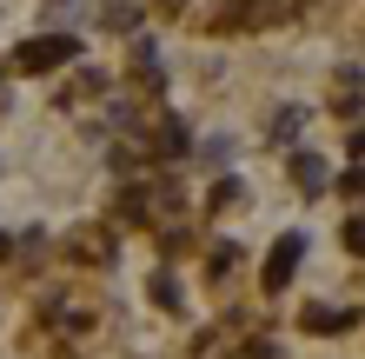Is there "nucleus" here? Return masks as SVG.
Wrapping results in <instances>:
<instances>
[{
	"instance_id": "obj_1",
	"label": "nucleus",
	"mask_w": 365,
	"mask_h": 359,
	"mask_svg": "<svg viewBox=\"0 0 365 359\" xmlns=\"http://www.w3.org/2000/svg\"><path fill=\"white\" fill-rule=\"evenodd\" d=\"M73 54H80L73 34H47V40H27V47L14 54V67H20V74H53V67H67Z\"/></svg>"
},
{
	"instance_id": "obj_6",
	"label": "nucleus",
	"mask_w": 365,
	"mask_h": 359,
	"mask_svg": "<svg viewBox=\"0 0 365 359\" xmlns=\"http://www.w3.org/2000/svg\"><path fill=\"white\" fill-rule=\"evenodd\" d=\"M299 120H306V113H299V107H286V113L272 120V140H299Z\"/></svg>"
},
{
	"instance_id": "obj_8",
	"label": "nucleus",
	"mask_w": 365,
	"mask_h": 359,
	"mask_svg": "<svg viewBox=\"0 0 365 359\" xmlns=\"http://www.w3.org/2000/svg\"><path fill=\"white\" fill-rule=\"evenodd\" d=\"M346 246H352V253H365V213H359V220L346 226Z\"/></svg>"
},
{
	"instance_id": "obj_5",
	"label": "nucleus",
	"mask_w": 365,
	"mask_h": 359,
	"mask_svg": "<svg viewBox=\"0 0 365 359\" xmlns=\"http://www.w3.org/2000/svg\"><path fill=\"white\" fill-rule=\"evenodd\" d=\"M100 14H106V27H133V20H140L133 0H100Z\"/></svg>"
},
{
	"instance_id": "obj_2",
	"label": "nucleus",
	"mask_w": 365,
	"mask_h": 359,
	"mask_svg": "<svg viewBox=\"0 0 365 359\" xmlns=\"http://www.w3.org/2000/svg\"><path fill=\"white\" fill-rule=\"evenodd\" d=\"M299 253H306V240H299V233H286V240H279V246L266 253V286H286V280H292Z\"/></svg>"
},
{
	"instance_id": "obj_9",
	"label": "nucleus",
	"mask_w": 365,
	"mask_h": 359,
	"mask_svg": "<svg viewBox=\"0 0 365 359\" xmlns=\"http://www.w3.org/2000/svg\"><path fill=\"white\" fill-rule=\"evenodd\" d=\"M232 359H279V346H266V340H259V346H240Z\"/></svg>"
},
{
	"instance_id": "obj_7",
	"label": "nucleus",
	"mask_w": 365,
	"mask_h": 359,
	"mask_svg": "<svg viewBox=\"0 0 365 359\" xmlns=\"http://www.w3.org/2000/svg\"><path fill=\"white\" fill-rule=\"evenodd\" d=\"M339 107H346V113L359 107V74H352V67H346V74H339Z\"/></svg>"
},
{
	"instance_id": "obj_10",
	"label": "nucleus",
	"mask_w": 365,
	"mask_h": 359,
	"mask_svg": "<svg viewBox=\"0 0 365 359\" xmlns=\"http://www.w3.org/2000/svg\"><path fill=\"white\" fill-rule=\"evenodd\" d=\"M0 253H7V240H0Z\"/></svg>"
},
{
	"instance_id": "obj_3",
	"label": "nucleus",
	"mask_w": 365,
	"mask_h": 359,
	"mask_svg": "<svg viewBox=\"0 0 365 359\" xmlns=\"http://www.w3.org/2000/svg\"><path fill=\"white\" fill-rule=\"evenodd\" d=\"M292 180L306 186V193H319V186H326V160H319V153H299L292 160Z\"/></svg>"
},
{
	"instance_id": "obj_4",
	"label": "nucleus",
	"mask_w": 365,
	"mask_h": 359,
	"mask_svg": "<svg viewBox=\"0 0 365 359\" xmlns=\"http://www.w3.org/2000/svg\"><path fill=\"white\" fill-rule=\"evenodd\" d=\"M306 326H312V333H326V326H352V313H339V306H306Z\"/></svg>"
}]
</instances>
